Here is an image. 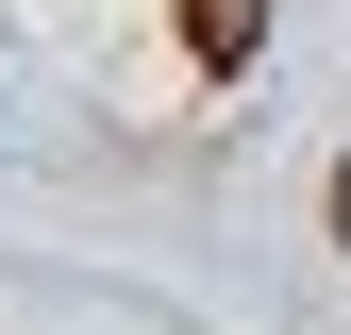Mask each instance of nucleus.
<instances>
[{
	"instance_id": "f03ea898",
	"label": "nucleus",
	"mask_w": 351,
	"mask_h": 335,
	"mask_svg": "<svg viewBox=\"0 0 351 335\" xmlns=\"http://www.w3.org/2000/svg\"><path fill=\"white\" fill-rule=\"evenodd\" d=\"M335 251H351V151H335Z\"/></svg>"
},
{
	"instance_id": "f257e3e1",
	"label": "nucleus",
	"mask_w": 351,
	"mask_h": 335,
	"mask_svg": "<svg viewBox=\"0 0 351 335\" xmlns=\"http://www.w3.org/2000/svg\"><path fill=\"white\" fill-rule=\"evenodd\" d=\"M251 34H268V0H184V51L201 67H251Z\"/></svg>"
}]
</instances>
